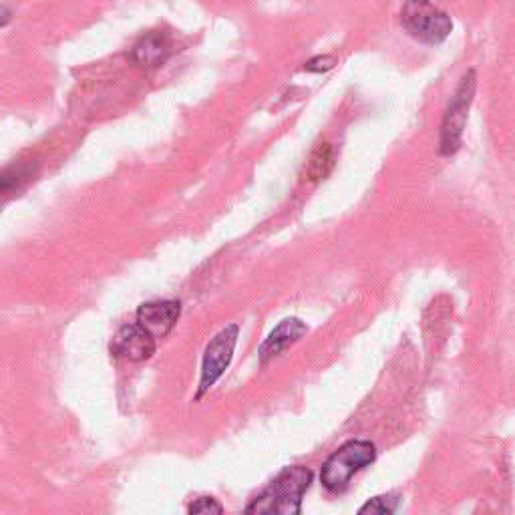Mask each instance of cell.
Returning a JSON list of instances; mask_svg holds the SVG:
<instances>
[{
	"mask_svg": "<svg viewBox=\"0 0 515 515\" xmlns=\"http://www.w3.org/2000/svg\"><path fill=\"white\" fill-rule=\"evenodd\" d=\"M312 483V471L304 465L284 469L248 507L246 513L296 515L302 509V497Z\"/></svg>",
	"mask_w": 515,
	"mask_h": 515,
	"instance_id": "obj_1",
	"label": "cell"
},
{
	"mask_svg": "<svg viewBox=\"0 0 515 515\" xmlns=\"http://www.w3.org/2000/svg\"><path fill=\"white\" fill-rule=\"evenodd\" d=\"M377 459V447L371 441H349L334 451L322 465L320 481L330 493H342L351 479Z\"/></svg>",
	"mask_w": 515,
	"mask_h": 515,
	"instance_id": "obj_2",
	"label": "cell"
},
{
	"mask_svg": "<svg viewBox=\"0 0 515 515\" xmlns=\"http://www.w3.org/2000/svg\"><path fill=\"white\" fill-rule=\"evenodd\" d=\"M403 29L419 43L441 45L453 31L451 17L431 0H407L401 9Z\"/></svg>",
	"mask_w": 515,
	"mask_h": 515,
	"instance_id": "obj_3",
	"label": "cell"
},
{
	"mask_svg": "<svg viewBox=\"0 0 515 515\" xmlns=\"http://www.w3.org/2000/svg\"><path fill=\"white\" fill-rule=\"evenodd\" d=\"M475 93V71H469L463 75L459 87L455 89L451 103L445 111L443 123H441V153L443 155H453L463 137V129L467 123V113L473 101Z\"/></svg>",
	"mask_w": 515,
	"mask_h": 515,
	"instance_id": "obj_4",
	"label": "cell"
},
{
	"mask_svg": "<svg viewBox=\"0 0 515 515\" xmlns=\"http://www.w3.org/2000/svg\"><path fill=\"white\" fill-rule=\"evenodd\" d=\"M240 326L230 324L224 330H220L212 340L204 353V363H202V377H200V389H198V399H202L226 373V369L232 363L234 349L238 342Z\"/></svg>",
	"mask_w": 515,
	"mask_h": 515,
	"instance_id": "obj_5",
	"label": "cell"
},
{
	"mask_svg": "<svg viewBox=\"0 0 515 515\" xmlns=\"http://www.w3.org/2000/svg\"><path fill=\"white\" fill-rule=\"evenodd\" d=\"M155 336H151L141 324H125L111 340V355L131 363H141L153 357Z\"/></svg>",
	"mask_w": 515,
	"mask_h": 515,
	"instance_id": "obj_6",
	"label": "cell"
},
{
	"mask_svg": "<svg viewBox=\"0 0 515 515\" xmlns=\"http://www.w3.org/2000/svg\"><path fill=\"white\" fill-rule=\"evenodd\" d=\"M182 314V304L176 300H157L139 306L137 324H141L151 336L163 338L174 330Z\"/></svg>",
	"mask_w": 515,
	"mask_h": 515,
	"instance_id": "obj_7",
	"label": "cell"
},
{
	"mask_svg": "<svg viewBox=\"0 0 515 515\" xmlns=\"http://www.w3.org/2000/svg\"><path fill=\"white\" fill-rule=\"evenodd\" d=\"M306 330L308 328L300 318H294V316L284 318L260 345V349H258L260 363L266 365L272 359L280 357L286 349H290L294 342H298L306 334Z\"/></svg>",
	"mask_w": 515,
	"mask_h": 515,
	"instance_id": "obj_8",
	"label": "cell"
},
{
	"mask_svg": "<svg viewBox=\"0 0 515 515\" xmlns=\"http://www.w3.org/2000/svg\"><path fill=\"white\" fill-rule=\"evenodd\" d=\"M169 53H171V43L167 35L161 31H151L137 41V45L133 47L131 59L135 65L143 69H155L167 61Z\"/></svg>",
	"mask_w": 515,
	"mask_h": 515,
	"instance_id": "obj_9",
	"label": "cell"
},
{
	"mask_svg": "<svg viewBox=\"0 0 515 515\" xmlns=\"http://www.w3.org/2000/svg\"><path fill=\"white\" fill-rule=\"evenodd\" d=\"M332 167H334V151L328 143H320L312 151V155L304 167V180L306 182H322L328 178Z\"/></svg>",
	"mask_w": 515,
	"mask_h": 515,
	"instance_id": "obj_10",
	"label": "cell"
},
{
	"mask_svg": "<svg viewBox=\"0 0 515 515\" xmlns=\"http://www.w3.org/2000/svg\"><path fill=\"white\" fill-rule=\"evenodd\" d=\"M399 495L395 493H387V495H379V497H373L369 499L361 509L359 513H377V515H389V513H395L397 507H399Z\"/></svg>",
	"mask_w": 515,
	"mask_h": 515,
	"instance_id": "obj_11",
	"label": "cell"
},
{
	"mask_svg": "<svg viewBox=\"0 0 515 515\" xmlns=\"http://www.w3.org/2000/svg\"><path fill=\"white\" fill-rule=\"evenodd\" d=\"M29 178H31V167L13 165V167L5 169L3 186H0V190H3L5 196H9L13 190H19L23 186V182H27Z\"/></svg>",
	"mask_w": 515,
	"mask_h": 515,
	"instance_id": "obj_12",
	"label": "cell"
},
{
	"mask_svg": "<svg viewBox=\"0 0 515 515\" xmlns=\"http://www.w3.org/2000/svg\"><path fill=\"white\" fill-rule=\"evenodd\" d=\"M224 507L214 497H200L190 505V513H222Z\"/></svg>",
	"mask_w": 515,
	"mask_h": 515,
	"instance_id": "obj_13",
	"label": "cell"
},
{
	"mask_svg": "<svg viewBox=\"0 0 515 515\" xmlns=\"http://www.w3.org/2000/svg\"><path fill=\"white\" fill-rule=\"evenodd\" d=\"M332 67H334V59L332 57H316V59L306 63V71H310V73H324V71H328Z\"/></svg>",
	"mask_w": 515,
	"mask_h": 515,
	"instance_id": "obj_14",
	"label": "cell"
}]
</instances>
